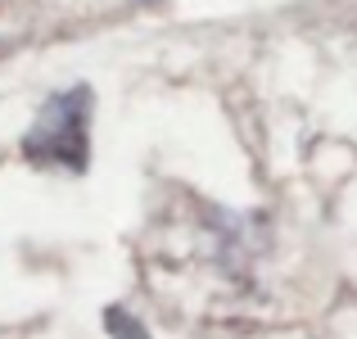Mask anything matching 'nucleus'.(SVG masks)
Wrapping results in <instances>:
<instances>
[{
  "instance_id": "nucleus-1",
  "label": "nucleus",
  "mask_w": 357,
  "mask_h": 339,
  "mask_svg": "<svg viewBox=\"0 0 357 339\" xmlns=\"http://www.w3.org/2000/svg\"><path fill=\"white\" fill-rule=\"evenodd\" d=\"M91 109L96 96L91 86H68L54 91L41 109H36L32 127L23 136V154L36 167H63V172H86L91 163Z\"/></svg>"
},
{
  "instance_id": "nucleus-2",
  "label": "nucleus",
  "mask_w": 357,
  "mask_h": 339,
  "mask_svg": "<svg viewBox=\"0 0 357 339\" xmlns=\"http://www.w3.org/2000/svg\"><path fill=\"white\" fill-rule=\"evenodd\" d=\"M105 326H109V335H114V339H149L145 326H140L127 308H109V312H105Z\"/></svg>"
}]
</instances>
